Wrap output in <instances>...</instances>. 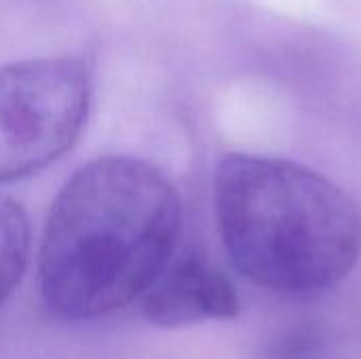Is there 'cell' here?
<instances>
[{
    "label": "cell",
    "mask_w": 361,
    "mask_h": 359,
    "mask_svg": "<svg viewBox=\"0 0 361 359\" xmlns=\"http://www.w3.org/2000/svg\"><path fill=\"white\" fill-rule=\"evenodd\" d=\"M140 300L144 317L163 328L233 320L241 309L231 279L197 254H176Z\"/></svg>",
    "instance_id": "4"
},
{
    "label": "cell",
    "mask_w": 361,
    "mask_h": 359,
    "mask_svg": "<svg viewBox=\"0 0 361 359\" xmlns=\"http://www.w3.org/2000/svg\"><path fill=\"white\" fill-rule=\"evenodd\" d=\"M30 258V224L23 207L0 193V305L19 286Z\"/></svg>",
    "instance_id": "5"
},
{
    "label": "cell",
    "mask_w": 361,
    "mask_h": 359,
    "mask_svg": "<svg viewBox=\"0 0 361 359\" xmlns=\"http://www.w3.org/2000/svg\"><path fill=\"white\" fill-rule=\"evenodd\" d=\"M91 106V76L74 57L0 66V182L36 174L78 140Z\"/></svg>",
    "instance_id": "3"
},
{
    "label": "cell",
    "mask_w": 361,
    "mask_h": 359,
    "mask_svg": "<svg viewBox=\"0 0 361 359\" xmlns=\"http://www.w3.org/2000/svg\"><path fill=\"white\" fill-rule=\"evenodd\" d=\"M180 231V197L159 169L131 157L82 165L47 218L44 307L63 322H89L131 305L176 256Z\"/></svg>",
    "instance_id": "1"
},
{
    "label": "cell",
    "mask_w": 361,
    "mask_h": 359,
    "mask_svg": "<svg viewBox=\"0 0 361 359\" xmlns=\"http://www.w3.org/2000/svg\"><path fill=\"white\" fill-rule=\"evenodd\" d=\"M214 201L226 254L256 286L311 294L343 281L360 260L357 203L302 165L228 154L216 171Z\"/></svg>",
    "instance_id": "2"
}]
</instances>
